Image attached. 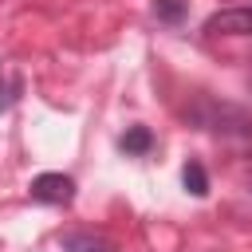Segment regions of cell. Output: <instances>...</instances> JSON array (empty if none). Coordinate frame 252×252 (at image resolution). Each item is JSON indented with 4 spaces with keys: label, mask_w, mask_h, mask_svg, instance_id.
<instances>
[{
    "label": "cell",
    "mask_w": 252,
    "mask_h": 252,
    "mask_svg": "<svg viewBox=\"0 0 252 252\" xmlns=\"http://www.w3.org/2000/svg\"><path fill=\"white\" fill-rule=\"evenodd\" d=\"M193 118H197L205 130H217V134H220V130H224V134H240V138H248V134H252V118H248L240 106H228V102H220V106H217V102H209V106H205V110H197Z\"/></svg>",
    "instance_id": "cell-1"
},
{
    "label": "cell",
    "mask_w": 252,
    "mask_h": 252,
    "mask_svg": "<svg viewBox=\"0 0 252 252\" xmlns=\"http://www.w3.org/2000/svg\"><path fill=\"white\" fill-rule=\"evenodd\" d=\"M67 252H118V244L102 232H63Z\"/></svg>",
    "instance_id": "cell-4"
},
{
    "label": "cell",
    "mask_w": 252,
    "mask_h": 252,
    "mask_svg": "<svg viewBox=\"0 0 252 252\" xmlns=\"http://www.w3.org/2000/svg\"><path fill=\"white\" fill-rule=\"evenodd\" d=\"M181 181H185V189H189L193 197H205V193H209V173H205V165H201V161H185Z\"/></svg>",
    "instance_id": "cell-6"
},
{
    "label": "cell",
    "mask_w": 252,
    "mask_h": 252,
    "mask_svg": "<svg viewBox=\"0 0 252 252\" xmlns=\"http://www.w3.org/2000/svg\"><path fill=\"white\" fill-rule=\"evenodd\" d=\"M154 16L161 24H181L185 20V0H154Z\"/></svg>",
    "instance_id": "cell-7"
},
{
    "label": "cell",
    "mask_w": 252,
    "mask_h": 252,
    "mask_svg": "<svg viewBox=\"0 0 252 252\" xmlns=\"http://www.w3.org/2000/svg\"><path fill=\"white\" fill-rule=\"evenodd\" d=\"M150 146H154V134H150L146 126H130V130L122 134V150H126V154H134V158L150 154Z\"/></svg>",
    "instance_id": "cell-5"
},
{
    "label": "cell",
    "mask_w": 252,
    "mask_h": 252,
    "mask_svg": "<svg viewBox=\"0 0 252 252\" xmlns=\"http://www.w3.org/2000/svg\"><path fill=\"white\" fill-rule=\"evenodd\" d=\"M20 91H24L20 75H8V79H0V110H8V106L20 98Z\"/></svg>",
    "instance_id": "cell-8"
},
{
    "label": "cell",
    "mask_w": 252,
    "mask_h": 252,
    "mask_svg": "<svg viewBox=\"0 0 252 252\" xmlns=\"http://www.w3.org/2000/svg\"><path fill=\"white\" fill-rule=\"evenodd\" d=\"M205 32H209V35H252V4L213 12V16L205 20Z\"/></svg>",
    "instance_id": "cell-3"
},
{
    "label": "cell",
    "mask_w": 252,
    "mask_h": 252,
    "mask_svg": "<svg viewBox=\"0 0 252 252\" xmlns=\"http://www.w3.org/2000/svg\"><path fill=\"white\" fill-rule=\"evenodd\" d=\"M28 189H32V201H39V205H67L75 197V181L67 173H39V177H32Z\"/></svg>",
    "instance_id": "cell-2"
}]
</instances>
